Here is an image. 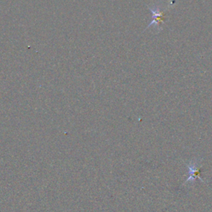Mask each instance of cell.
I'll return each mask as SVG.
<instances>
[{"label": "cell", "mask_w": 212, "mask_h": 212, "mask_svg": "<svg viewBox=\"0 0 212 212\" xmlns=\"http://www.w3.org/2000/svg\"><path fill=\"white\" fill-rule=\"evenodd\" d=\"M149 10L152 12V21L147 28L153 27L160 31L164 20V10L161 8L160 5H156L153 7H149Z\"/></svg>", "instance_id": "obj_1"}]
</instances>
